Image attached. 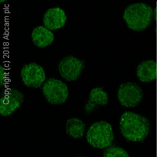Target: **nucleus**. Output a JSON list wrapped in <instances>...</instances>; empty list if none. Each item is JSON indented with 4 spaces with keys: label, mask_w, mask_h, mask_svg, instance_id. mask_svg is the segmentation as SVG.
<instances>
[{
    "label": "nucleus",
    "mask_w": 157,
    "mask_h": 157,
    "mask_svg": "<svg viewBox=\"0 0 157 157\" xmlns=\"http://www.w3.org/2000/svg\"><path fill=\"white\" fill-rule=\"evenodd\" d=\"M120 129L128 141H142L150 132V123L144 116L131 112H126L120 119Z\"/></svg>",
    "instance_id": "1"
},
{
    "label": "nucleus",
    "mask_w": 157,
    "mask_h": 157,
    "mask_svg": "<svg viewBox=\"0 0 157 157\" xmlns=\"http://www.w3.org/2000/svg\"><path fill=\"white\" fill-rule=\"evenodd\" d=\"M152 15L153 10L151 6L144 3H137L126 8L123 19L129 29L135 32H142L150 26Z\"/></svg>",
    "instance_id": "2"
},
{
    "label": "nucleus",
    "mask_w": 157,
    "mask_h": 157,
    "mask_svg": "<svg viewBox=\"0 0 157 157\" xmlns=\"http://www.w3.org/2000/svg\"><path fill=\"white\" fill-rule=\"evenodd\" d=\"M86 139L90 145L94 148H108L112 145L114 140L112 125L106 121L93 123L88 130Z\"/></svg>",
    "instance_id": "3"
},
{
    "label": "nucleus",
    "mask_w": 157,
    "mask_h": 157,
    "mask_svg": "<svg viewBox=\"0 0 157 157\" xmlns=\"http://www.w3.org/2000/svg\"><path fill=\"white\" fill-rule=\"evenodd\" d=\"M44 97L49 103L59 105L65 103L69 95L66 83L58 78H50L41 87Z\"/></svg>",
    "instance_id": "4"
},
{
    "label": "nucleus",
    "mask_w": 157,
    "mask_h": 157,
    "mask_svg": "<svg viewBox=\"0 0 157 157\" xmlns=\"http://www.w3.org/2000/svg\"><path fill=\"white\" fill-rule=\"evenodd\" d=\"M86 67V61L72 55L64 57L59 61L58 70L61 77L68 82L78 79Z\"/></svg>",
    "instance_id": "5"
},
{
    "label": "nucleus",
    "mask_w": 157,
    "mask_h": 157,
    "mask_svg": "<svg viewBox=\"0 0 157 157\" xmlns=\"http://www.w3.org/2000/svg\"><path fill=\"white\" fill-rule=\"evenodd\" d=\"M21 77L23 84L28 88H41L46 81V75L42 66L35 63L24 64L21 70Z\"/></svg>",
    "instance_id": "6"
},
{
    "label": "nucleus",
    "mask_w": 157,
    "mask_h": 157,
    "mask_svg": "<svg viewBox=\"0 0 157 157\" xmlns=\"http://www.w3.org/2000/svg\"><path fill=\"white\" fill-rule=\"evenodd\" d=\"M24 100L23 93L15 88L4 90L1 94L0 114L9 116L21 106Z\"/></svg>",
    "instance_id": "7"
},
{
    "label": "nucleus",
    "mask_w": 157,
    "mask_h": 157,
    "mask_svg": "<svg viewBox=\"0 0 157 157\" xmlns=\"http://www.w3.org/2000/svg\"><path fill=\"white\" fill-rule=\"evenodd\" d=\"M143 97V90L133 82L122 83L118 89V100L124 107H135L141 102Z\"/></svg>",
    "instance_id": "8"
},
{
    "label": "nucleus",
    "mask_w": 157,
    "mask_h": 157,
    "mask_svg": "<svg viewBox=\"0 0 157 157\" xmlns=\"http://www.w3.org/2000/svg\"><path fill=\"white\" fill-rule=\"evenodd\" d=\"M67 21L66 13L59 6L50 7L43 15L44 26L50 30H58L63 28Z\"/></svg>",
    "instance_id": "9"
},
{
    "label": "nucleus",
    "mask_w": 157,
    "mask_h": 157,
    "mask_svg": "<svg viewBox=\"0 0 157 157\" xmlns=\"http://www.w3.org/2000/svg\"><path fill=\"white\" fill-rule=\"evenodd\" d=\"M109 101L107 92L102 87H96L91 90L87 103L84 105V111L89 114L100 106H105Z\"/></svg>",
    "instance_id": "10"
},
{
    "label": "nucleus",
    "mask_w": 157,
    "mask_h": 157,
    "mask_svg": "<svg viewBox=\"0 0 157 157\" xmlns=\"http://www.w3.org/2000/svg\"><path fill=\"white\" fill-rule=\"evenodd\" d=\"M31 39L38 48H45L52 44L55 35L52 30L47 29L44 25H39L33 29Z\"/></svg>",
    "instance_id": "11"
},
{
    "label": "nucleus",
    "mask_w": 157,
    "mask_h": 157,
    "mask_svg": "<svg viewBox=\"0 0 157 157\" xmlns=\"http://www.w3.org/2000/svg\"><path fill=\"white\" fill-rule=\"evenodd\" d=\"M136 75L142 82H150L157 77V63L153 60L144 61L138 66Z\"/></svg>",
    "instance_id": "12"
},
{
    "label": "nucleus",
    "mask_w": 157,
    "mask_h": 157,
    "mask_svg": "<svg viewBox=\"0 0 157 157\" xmlns=\"http://www.w3.org/2000/svg\"><path fill=\"white\" fill-rule=\"evenodd\" d=\"M86 125L84 121L78 118L68 119L66 125V133L75 139L81 138L84 136Z\"/></svg>",
    "instance_id": "13"
},
{
    "label": "nucleus",
    "mask_w": 157,
    "mask_h": 157,
    "mask_svg": "<svg viewBox=\"0 0 157 157\" xmlns=\"http://www.w3.org/2000/svg\"><path fill=\"white\" fill-rule=\"evenodd\" d=\"M103 157H130L124 149L118 147H111L104 152Z\"/></svg>",
    "instance_id": "14"
},
{
    "label": "nucleus",
    "mask_w": 157,
    "mask_h": 157,
    "mask_svg": "<svg viewBox=\"0 0 157 157\" xmlns=\"http://www.w3.org/2000/svg\"><path fill=\"white\" fill-rule=\"evenodd\" d=\"M7 73L6 69L2 66H0V87L2 88L6 87L7 83Z\"/></svg>",
    "instance_id": "15"
},
{
    "label": "nucleus",
    "mask_w": 157,
    "mask_h": 157,
    "mask_svg": "<svg viewBox=\"0 0 157 157\" xmlns=\"http://www.w3.org/2000/svg\"><path fill=\"white\" fill-rule=\"evenodd\" d=\"M6 0H1V1H0V3H4V2H6Z\"/></svg>",
    "instance_id": "16"
},
{
    "label": "nucleus",
    "mask_w": 157,
    "mask_h": 157,
    "mask_svg": "<svg viewBox=\"0 0 157 157\" xmlns=\"http://www.w3.org/2000/svg\"></svg>",
    "instance_id": "17"
}]
</instances>
